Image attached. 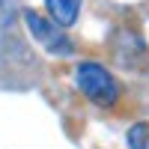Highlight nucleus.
Masks as SVG:
<instances>
[{"label": "nucleus", "instance_id": "4", "mask_svg": "<svg viewBox=\"0 0 149 149\" xmlns=\"http://www.w3.org/2000/svg\"><path fill=\"white\" fill-rule=\"evenodd\" d=\"M125 140H128V149H149V125H146V122L131 125Z\"/></svg>", "mask_w": 149, "mask_h": 149}, {"label": "nucleus", "instance_id": "3", "mask_svg": "<svg viewBox=\"0 0 149 149\" xmlns=\"http://www.w3.org/2000/svg\"><path fill=\"white\" fill-rule=\"evenodd\" d=\"M48 12L57 27H72L78 21V9H81V0H45Z\"/></svg>", "mask_w": 149, "mask_h": 149}, {"label": "nucleus", "instance_id": "1", "mask_svg": "<svg viewBox=\"0 0 149 149\" xmlns=\"http://www.w3.org/2000/svg\"><path fill=\"white\" fill-rule=\"evenodd\" d=\"M74 84H78V90L98 107H110L119 98L116 78L98 63H81L78 72H74Z\"/></svg>", "mask_w": 149, "mask_h": 149}, {"label": "nucleus", "instance_id": "2", "mask_svg": "<svg viewBox=\"0 0 149 149\" xmlns=\"http://www.w3.org/2000/svg\"><path fill=\"white\" fill-rule=\"evenodd\" d=\"M24 27L30 30L36 42H42L51 57H69L72 54V42L66 39L63 30H57L51 21H45L39 12H24Z\"/></svg>", "mask_w": 149, "mask_h": 149}]
</instances>
